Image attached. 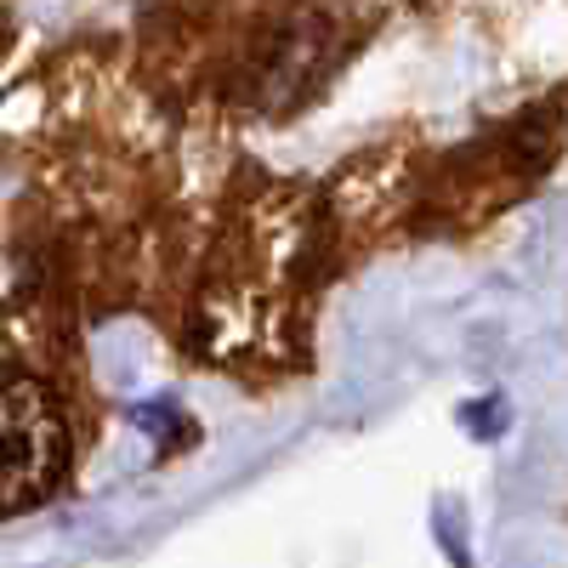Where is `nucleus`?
<instances>
[{
	"instance_id": "f257e3e1",
	"label": "nucleus",
	"mask_w": 568,
	"mask_h": 568,
	"mask_svg": "<svg viewBox=\"0 0 568 568\" xmlns=\"http://www.w3.org/2000/svg\"><path fill=\"white\" fill-rule=\"evenodd\" d=\"M69 471V420L58 393L23 369H0V517L52 500Z\"/></svg>"
}]
</instances>
